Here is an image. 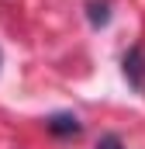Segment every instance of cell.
I'll list each match as a JSON object with an SVG mask.
<instances>
[{
	"mask_svg": "<svg viewBox=\"0 0 145 149\" xmlns=\"http://www.w3.org/2000/svg\"><path fill=\"white\" fill-rule=\"evenodd\" d=\"M121 73L124 80L142 94L145 90V45H131L124 56H121Z\"/></svg>",
	"mask_w": 145,
	"mask_h": 149,
	"instance_id": "obj_1",
	"label": "cell"
},
{
	"mask_svg": "<svg viewBox=\"0 0 145 149\" xmlns=\"http://www.w3.org/2000/svg\"><path fill=\"white\" fill-rule=\"evenodd\" d=\"M86 21L93 28H104L110 21V0H86Z\"/></svg>",
	"mask_w": 145,
	"mask_h": 149,
	"instance_id": "obj_3",
	"label": "cell"
},
{
	"mask_svg": "<svg viewBox=\"0 0 145 149\" xmlns=\"http://www.w3.org/2000/svg\"><path fill=\"white\" fill-rule=\"evenodd\" d=\"M97 149H124V142H121V135H114V132H107V135H100V142H97Z\"/></svg>",
	"mask_w": 145,
	"mask_h": 149,
	"instance_id": "obj_4",
	"label": "cell"
},
{
	"mask_svg": "<svg viewBox=\"0 0 145 149\" xmlns=\"http://www.w3.org/2000/svg\"><path fill=\"white\" fill-rule=\"evenodd\" d=\"M45 128L55 135V139H72V135H79L83 132V125H79V118L72 111H59V114H48L45 118Z\"/></svg>",
	"mask_w": 145,
	"mask_h": 149,
	"instance_id": "obj_2",
	"label": "cell"
}]
</instances>
